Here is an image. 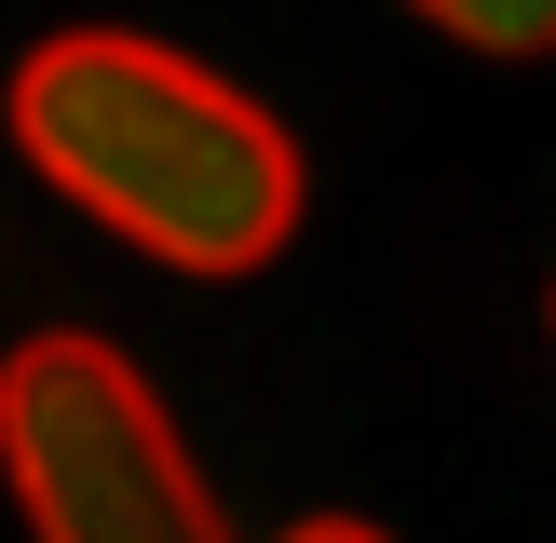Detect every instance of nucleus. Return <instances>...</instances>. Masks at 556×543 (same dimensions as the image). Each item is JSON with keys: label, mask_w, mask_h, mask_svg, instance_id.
I'll return each mask as SVG.
<instances>
[{"label": "nucleus", "mask_w": 556, "mask_h": 543, "mask_svg": "<svg viewBox=\"0 0 556 543\" xmlns=\"http://www.w3.org/2000/svg\"><path fill=\"white\" fill-rule=\"evenodd\" d=\"M0 109L54 204H81L96 231H123L136 258L190 272V286H231V272L286 258L299 231V136L177 41L54 27Z\"/></svg>", "instance_id": "obj_1"}, {"label": "nucleus", "mask_w": 556, "mask_h": 543, "mask_svg": "<svg viewBox=\"0 0 556 543\" xmlns=\"http://www.w3.org/2000/svg\"><path fill=\"white\" fill-rule=\"evenodd\" d=\"M0 476L27 503V543H231L163 394L96 326H41L0 353Z\"/></svg>", "instance_id": "obj_2"}, {"label": "nucleus", "mask_w": 556, "mask_h": 543, "mask_svg": "<svg viewBox=\"0 0 556 543\" xmlns=\"http://www.w3.org/2000/svg\"><path fill=\"white\" fill-rule=\"evenodd\" d=\"M543 326H556V299H543Z\"/></svg>", "instance_id": "obj_5"}, {"label": "nucleus", "mask_w": 556, "mask_h": 543, "mask_svg": "<svg viewBox=\"0 0 556 543\" xmlns=\"http://www.w3.org/2000/svg\"><path fill=\"white\" fill-rule=\"evenodd\" d=\"M421 27H448L462 54H489V68H530L556 54V0H407Z\"/></svg>", "instance_id": "obj_3"}, {"label": "nucleus", "mask_w": 556, "mask_h": 543, "mask_svg": "<svg viewBox=\"0 0 556 543\" xmlns=\"http://www.w3.org/2000/svg\"><path fill=\"white\" fill-rule=\"evenodd\" d=\"M271 543H380V530H353V516H299V530H271Z\"/></svg>", "instance_id": "obj_4"}]
</instances>
